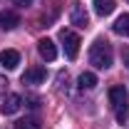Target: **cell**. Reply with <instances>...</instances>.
I'll use <instances>...</instances> for the list:
<instances>
[{"mask_svg":"<svg viewBox=\"0 0 129 129\" xmlns=\"http://www.w3.org/2000/svg\"><path fill=\"white\" fill-rule=\"evenodd\" d=\"M0 62L5 70H15L17 64H20V52L17 50H3L0 52Z\"/></svg>","mask_w":129,"mask_h":129,"instance_id":"obj_8","label":"cell"},{"mask_svg":"<svg viewBox=\"0 0 129 129\" xmlns=\"http://www.w3.org/2000/svg\"><path fill=\"white\" fill-rule=\"evenodd\" d=\"M37 52H40V57L45 60V62H52L55 57H57V45L47 40V37H42L40 42H37Z\"/></svg>","mask_w":129,"mask_h":129,"instance_id":"obj_6","label":"cell"},{"mask_svg":"<svg viewBox=\"0 0 129 129\" xmlns=\"http://www.w3.org/2000/svg\"><path fill=\"white\" fill-rule=\"evenodd\" d=\"M122 62L129 67V47H124V50H122Z\"/></svg>","mask_w":129,"mask_h":129,"instance_id":"obj_14","label":"cell"},{"mask_svg":"<svg viewBox=\"0 0 129 129\" xmlns=\"http://www.w3.org/2000/svg\"><path fill=\"white\" fill-rule=\"evenodd\" d=\"M5 87H8V80H5V77L0 75V97L5 94Z\"/></svg>","mask_w":129,"mask_h":129,"instance_id":"obj_15","label":"cell"},{"mask_svg":"<svg viewBox=\"0 0 129 129\" xmlns=\"http://www.w3.org/2000/svg\"><path fill=\"white\" fill-rule=\"evenodd\" d=\"M60 40H62L67 60H77V55H80V35L72 30H60Z\"/></svg>","mask_w":129,"mask_h":129,"instance_id":"obj_3","label":"cell"},{"mask_svg":"<svg viewBox=\"0 0 129 129\" xmlns=\"http://www.w3.org/2000/svg\"><path fill=\"white\" fill-rule=\"evenodd\" d=\"M15 129H40V122L35 117H25V119H17Z\"/></svg>","mask_w":129,"mask_h":129,"instance_id":"obj_13","label":"cell"},{"mask_svg":"<svg viewBox=\"0 0 129 129\" xmlns=\"http://www.w3.org/2000/svg\"><path fill=\"white\" fill-rule=\"evenodd\" d=\"M32 0H15V5H30Z\"/></svg>","mask_w":129,"mask_h":129,"instance_id":"obj_16","label":"cell"},{"mask_svg":"<svg viewBox=\"0 0 129 129\" xmlns=\"http://www.w3.org/2000/svg\"><path fill=\"white\" fill-rule=\"evenodd\" d=\"M112 30L117 32V35H122V37H129V13H124V15H119L114 20Z\"/></svg>","mask_w":129,"mask_h":129,"instance_id":"obj_10","label":"cell"},{"mask_svg":"<svg viewBox=\"0 0 129 129\" xmlns=\"http://www.w3.org/2000/svg\"><path fill=\"white\" fill-rule=\"evenodd\" d=\"M17 25H20V15H17V13H13V10L0 13V27H3V30H15Z\"/></svg>","mask_w":129,"mask_h":129,"instance_id":"obj_9","label":"cell"},{"mask_svg":"<svg viewBox=\"0 0 129 129\" xmlns=\"http://www.w3.org/2000/svg\"><path fill=\"white\" fill-rule=\"evenodd\" d=\"M92 5H94V13L99 17L109 15V13L114 10V0H92Z\"/></svg>","mask_w":129,"mask_h":129,"instance_id":"obj_11","label":"cell"},{"mask_svg":"<svg viewBox=\"0 0 129 129\" xmlns=\"http://www.w3.org/2000/svg\"><path fill=\"white\" fill-rule=\"evenodd\" d=\"M20 107H22V97H20V94H8V97H3L0 112H3V114H15Z\"/></svg>","mask_w":129,"mask_h":129,"instance_id":"obj_7","label":"cell"},{"mask_svg":"<svg viewBox=\"0 0 129 129\" xmlns=\"http://www.w3.org/2000/svg\"><path fill=\"white\" fill-rule=\"evenodd\" d=\"M70 22H72L75 27H87V25H89V15H87V10H84L82 3H75V5H72V10H70Z\"/></svg>","mask_w":129,"mask_h":129,"instance_id":"obj_5","label":"cell"},{"mask_svg":"<svg viewBox=\"0 0 129 129\" xmlns=\"http://www.w3.org/2000/svg\"><path fill=\"white\" fill-rule=\"evenodd\" d=\"M45 77H47V70L42 64H32L22 75V84H40V82H45Z\"/></svg>","mask_w":129,"mask_h":129,"instance_id":"obj_4","label":"cell"},{"mask_svg":"<svg viewBox=\"0 0 129 129\" xmlns=\"http://www.w3.org/2000/svg\"><path fill=\"white\" fill-rule=\"evenodd\" d=\"M109 102H112V107H114L117 122L124 124V122H127V114H129V94H127V89H124L122 84L112 87V89H109Z\"/></svg>","mask_w":129,"mask_h":129,"instance_id":"obj_2","label":"cell"},{"mask_svg":"<svg viewBox=\"0 0 129 129\" xmlns=\"http://www.w3.org/2000/svg\"><path fill=\"white\" fill-rule=\"evenodd\" d=\"M77 84H80V89H94L97 87V75L94 72H82Z\"/></svg>","mask_w":129,"mask_h":129,"instance_id":"obj_12","label":"cell"},{"mask_svg":"<svg viewBox=\"0 0 129 129\" xmlns=\"http://www.w3.org/2000/svg\"><path fill=\"white\" fill-rule=\"evenodd\" d=\"M89 62L94 64L97 70H109L112 62H114L112 45L107 40H94V45L89 47Z\"/></svg>","mask_w":129,"mask_h":129,"instance_id":"obj_1","label":"cell"}]
</instances>
